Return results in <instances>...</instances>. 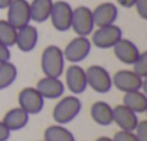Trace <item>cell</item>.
Wrapping results in <instances>:
<instances>
[{"label": "cell", "mask_w": 147, "mask_h": 141, "mask_svg": "<svg viewBox=\"0 0 147 141\" xmlns=\"http://www.w3.org/2000/svg\"><path fill=\"white\" fill-rule=\"evenodd\" d=\"M18 78V68L10 60L0 63V91L9 88Z\"/></svg>", "instance_id": "cell-22"}, {"label": "cell", "mask_w": 147, "mask_h": 141, "mask_svg": "<svg viewBox=\"0 0 147 141\" xmlns=\"http://www.w3.org/2000/svg\"><path fill=\"white\" fill-rule=\"evenodd\" d=\"M40 68L45 77L59 78L65 70V58L62 49L56 45L46 46L42 52Z\"/></svg>", "instance_id": "cell-1"}, {"label": "cell", "mask_w": 147, "mask_h": 141, "mask_svg": "<svg viewBox=\"0 0 147 141\" xmlns=\"http://www.w3.org/2000/svg\"><path fill=\"white\" fill-rule=\"evenodd\" d=\"M38 92L43 97V99H58L65 92V85L59 78L43 77L36 84Z\"/></svg>", "instance_id": "cell-13"}, {"label": "cell", "mask_w": 147, "mask_h": 141, "mask_svg": "<svg viewBox=\"0 0 147 141\" xmlns=\"http://www.w3.org/2000/svg\"><path fill=\"white\" fill-rule=\"evenodd\" d=\"M117 16H118V9L111 2L101 3L92 10V19L97 28L114 25V22L117 20Z\"/></svg>", "instance_id": "cell-15"}, {"label": "cell", "mask_w": 147, "mask_h": 141, "mask_svg": "<svg viewBox=\"0 0 147 141\" xmlns=\"http://www.w3.org/2000/svg\"><path fill=\"white\" fill-rule=\"evenodd\" d=\"M138 117L136 112L128 109L127 107L117 105L113 108V122L118 125L120 130L123 131H134L137 124H138Z\"/></svg>", "instance_id": "cell-14"}, {"label": "cell", "mask_w": 147, "mask_h": 141, "mask_svg": "<svg viewBox=\"0 0 147 141\" xmlns=\"http://www.w3.org/2000/svg\"><path fill=\"white\" fill-rule=\"evenodd\" d=\"M123 38V30L117 25L101 26L91 33V43L100 49H111Z\"/></svg>", "instance_id": "cell-5"}, {"label": "cell", "mask_w": 147, "mask_h": 141, "mask_svg": "<svg viewBox=\"0 0 147 141\" xmlns=\"http://www.w3.org/2000/svg\"><path fill=\"white\" fill-rule=\"evenodd\" d=\"M134 134L137 137V141H147V121H138Z\"/></svg>", "instance_id": "cell-26"}, {"label": "cell", "mask_w": 147, "mask_h": 141, "mask_svg": "<svg viewBox=\"0 0 147 141\" xmlns=\"http://www.w3.org/2000/svg\"><path fill=\"white\" fill-rule=\"evenodd\" d=\"M113 81V87H115L118 91L121 92H133V91H141L144 79L140 78L137 74H134L130 69H123L114 74V77H111Z\"/></svg>", "instance_id": "cell-10"}, {"label": "cell", "mask_w": 147, "mask_h": 141, "mask_svg": "<svg viewBox=\"0 0 147 141\" xmlns=\"http://www.w3.org/2000/svg\"><path fill=\"white\" fill-rule=\"evenodd\" d=\"M53 0H32L30 3V20L43 23L49 19Z\"/></svg>", "instance_id": "cell-19"}, {"label": "cell", "mask_w": 147, "mask_h": 141, "mask_svg": "<svg viewBox=\"0 0 147 141\" xmlns=\"http://www.w3.org/2000/svg\"><path fill=\"white\" fill-rule=\"evenodd\" d=\"M18 101H19V107H20L22 109H25L29 115H36V114H39V112L43 109V107H45V99H43V97L38 92L36 88H32V87L23 88V89L19 92Z\"/></svg>", "instance_id": "cell-11"}, {"label": "cell", "mask_w": 147, "mask_h": 141, "mask_svg": "<svg viewBox=\"0 0 147 141\" xmlns=\"http://www.w3.org/2000/svg\"><path fill=\"white\" fill-rule=\"evenodd\" d=\"M10 2H12V0H0V9H7Z\"/></svg>", "instance_id": "cell-31"}, {"label": "cell", "mask_w": 147, "mask_h": 141, "mask_svg": "<svg viewBox=\"0 0 147 141\" xmlns=\"http://www.w3.org/2000/svg\"><path fill=\"white\" fill-rule=\"evenodd\" d=\"M87 85L98 94H107L113 88V81L110 72L101 65H91L85 69Z\"/></svg>", "instance_id": "cell-3"}, {"label": "cell", "mask_w": 147, "mask_h": 141, "mask_svg": "<svg viewBox=\"0 0 147 141\" xmlns=\"http://www.w3.org/2000/svg\"><path fill=\"white\" fill-rule=\"evenodd\" d=\"M10 130L3 124V121H0V141H7L10 138Z\"/></svg>", "instance_id": "cell-29"}, {"label": "cell", "mask_w": 147, "mask_h": 141, "mask_svg": "<svg viewBox=\"0 0 147 141\" xmlns=\"http://www.w3.org/2000/svg\"><path fill=\"white\" fill-rule=\"evenodd\" d=\"M72 10L74 7L65 2V0H58L52 5V12H51V22L55 30L58 32H66L71 29V22H72Z\"/></svg>", "instance_id": "cell-7"}, {"label": "cell", "mask_w": 147, "mask_h": 141, "mask_svg": "<svg viewBox=\"0 0 147 141\" xmlns=\"http://www.w3.org/2000/svg\"><path fill=\"white\" fill-rule=\"evenodd\" d=\"M117 3L121 6V7H133L134 3H136V0H117Z\"/></svg>", "instance_id": "cell-30"}, {"label": "cell", "mask_w": 147, "mask_h": 141, "mask_svg": "<svg viewBox=\"0 0 147 141\" xmlns=\"http://www.w3.org/2000/svg\"><path fill=\"white\" fill-rule=\"evenodd\" d=\"M123 105L131 109L136 114L146 112L147 109V97L141 91H133V92H125L123 97Z\"/></svg>", "instance_id": "cell-20"}, {"label": "cell", "mask_w": 147, "mask_h": 141, "mask_svg": "<svg viewBox=\"0 0 147 141\" xmlns=\"http://www.w3.org/2000/svg\"><path fill=\"white\" fill-rule=\"evenodd\" d=\"M63 72H65L66 88L72 92V95H80L88 88L85 69L78 63H71Z\"/></svg>", "instance_id": "cell-9"}, {"label": "cell", "mask_w": 147, "mask_h": 141, "mask_svg": "<svg viewBox=\"0 0 147 141\" xmlns=\"http://www.w3.org/2000/svg\"><path fill=\"white\" fill-rule=\"evenodd\" d=\"M97 141H113V138H110V137H100V138H97Z\"/></svg>", "instance_id": "cell-32"}, {"label": "cell", "mask_w": 147, "mask_h": 141, "mask_svg": "<svg viewBox=\"0 0 147 141\" xmlns=\"http://www.w3.org/2000/svg\"><path fill=\"white\" fill-rule=\"evenodd\" d=\"M82 102L77 95H68V97H61L58 104L53 108L52 117L56 124L65 125L71 121H74L81 112Z\"/></svg>", "instance_id": "cell-2"}, {"label": "cell", "mask_w": 147, "mask_h": 141, "mask_svg": "<svg viewBox=\"0 0 147 141\" xmlns=\"http://www.w3.org/2000/svg\"><path fill=\"white\" fill-rule=\"evenodd\" d=\"M113 141H137V137L134 131H117L113 137Z\"/></svg>", "instance_id": "cell-25"}, {"label": "cell", "mask_w": 147, "mask_h": 141, "mask_svg": "<svg viewBox=\"0 0 147 141\" xmlns=\"http://www.w3.org/2000/svg\"><path fill=\"white\" fill-rule=\"evenodd\" d=\"M12 26L20 29L30 25V3L28 0H12L7 6V19Z\"/></svg>", "instance_id": "cell-8"}, {"label": "cell", "mask_w": 147, "mask_h": 141, "mask_svg": "<svg viewBox=\"0 0 147 141\" xmlns=\"http://www.w3.org/2000/svg\"><path fill=\"white\" fill-rule=\"evenodd\" d=\"M43 141H75V135L65 125L55 124L45 130Z\"/></svg>", "instance_id": "cell-21"}, {"label": "cell", "mask_w": 147, "mask_h": 141, "mask_svg": "<svg viewBox=\"0 0 147 141\" xmlns=\"http://www.w3.org/2000/svg\"><path fill=\"white\" fill-rule=\"evenodd\" d=\"M113 50H114L115 58L120 62L125 63V65H133L137 60V58L140 56V53H141L138 46L134 42H131L130 39H124V38H121L113 46Z\"/></svg>", "instance_id": "cell-12"}, {"label": "cell", "mask_w": 147, "mask_h": 141, "mask_svg": "<svg viewBox=\"0 0 147 141\" xmlns=\"http://www.w3.org/2000/svg\"><path fill=\"white\" fill-rule=\"evenodd\" d=\"M133 72L143 79L147 77V52H141L137 60L133 63Z\"/></svg>", "instance_id": "cell-24"}, {"label": "cell", "mask_w": 147, "mask_h": 141, "mask_svg": "<svg viewBox=\"0 0 147 141\" xmlns=\"http://www.w3.org/2000/svg\"><path fill=\"white\" fill-rule=\"evenodd\" d=\"M91 118L101 127L113 124V107L105 101H97L91 105Z\"/></svg>", "instance_id": "cell-18"}, {"label": "cell", "mask_w": 147, "mask_h": 141, "mask_svg": "<svg viewBox=\"0 0 147 141\" xmlns=\"http://www.w3.org/2000/svg\"><path fill=\"white\" fill-rule=\"evenodd\" d=\"M38 39H39V33L38 29L33 25H26L20 29H18V35H16V46L22 50V52H30L36 48L38 45Z\"/></svg>", "instance_id": "cell-16"}, {"label": "cell", "mask_w": 147, "mask_h": 141, "mask_svg": "<svg viewBox=\"0 0 147 141\" xmlns=\"http://www.w3.org/2000/svg\"><path fill=\"white\" fill-rule=\"evenodd\" d=\"M133 7H136V12L141 19H147V0H136Z\"/></svg>", "instance_id": "cell-27"}, {"label": "cell", "mask_w": 147, "mask_h": 141, "mask_svg": "<svg viewBox=\"0 0 147 141\" xmlns=\"http://www.w3.org/2000/svg\"><path fill=\"white\" fill-rule=\"evenodd\" d=\"M94 19L92 10L87 6H78L72 10V22L71 29L77 33V36H90L94 30Z\"/></svg>", "instance_id": "cell-4"}, {"label": "cell", "mask_w": 147, "mask_h": 141, "mask_svg": "<svg viewBox=\"0 0 147 141\" xmlns=\"http://www.w3.org/2000/svg\"><path fill=\"white\" fill-rule=\"evenodd\" d=\"M29 117L30 115L25 109L18 107V108H12L10 111H7L2 121L10 131H19V130H22L28 125Z\"/></svg>", "instance_id": "cell-17"}, {"label": "cell", "mask_w": 147, "mask_h": 141, "mask_svg": "<svg viewBox=\"0 0 147 141\" xmlns=\"http://www.w3.org/2000/svg\"><path fill=\"white\" fill-rule=\"evenodd\" d=\"M91 48H92V43L87 36H77L62 50L63 58H65V60H68L71 63H80L90 55Z\"/></svg>", "instance_id": "cell-6"}, {"label": "cell", "mask_w": 147, "mask_h": 141, "mask_svg": "<svg viewBox=\"0 0 147 141\" xmlns=\"http://www.w3.org/2000/svg\"><path fill=\"white\" fill-rule=\"evenodd\" d=\"M18 29L12 26L7 20H0V43L10 48L16 43Z\"/></svg>", "instance_id": "cell-23"}, {"label": "cell", "mask_w": 147, "mask_h": 141, "mask_svg": "<svg viewBox=\"0 0 147 141\" xmlns=\"http://www.w3.org/2000/svg\"><path fill=\"white\" fill-rule=\"evenodd\" d=\"M7 60H10V48L0 43V63L7 62Z\"/></svg>", "instance_id": "cell-28"}]
</instances>
